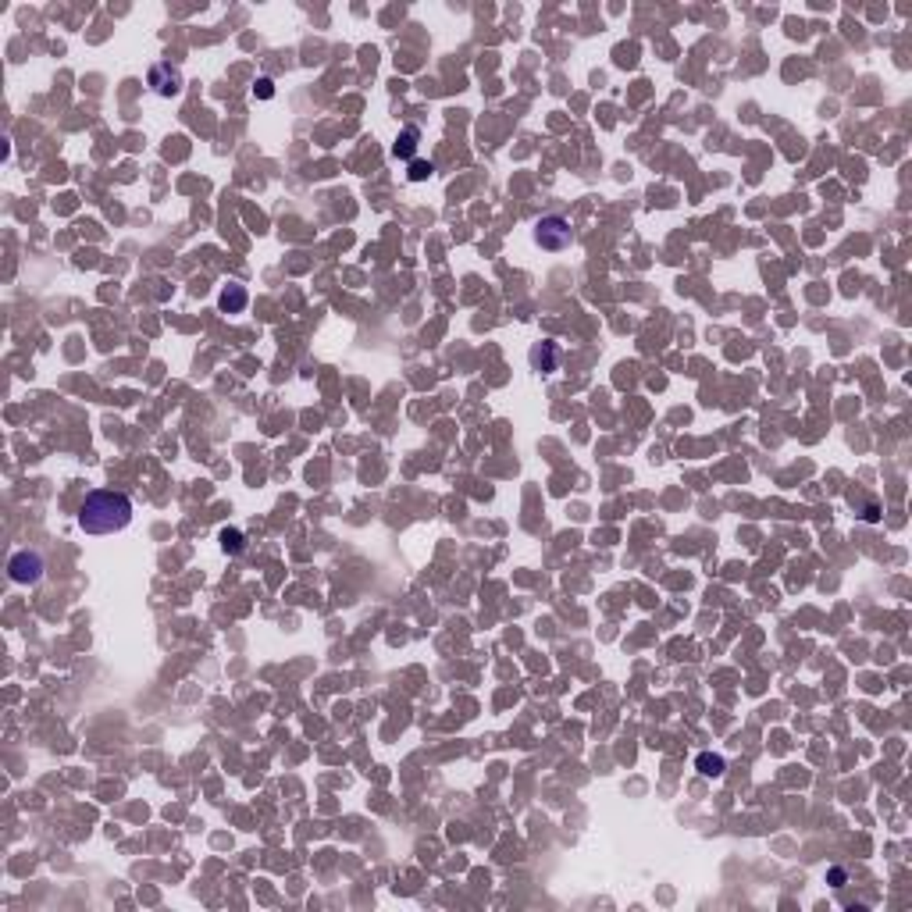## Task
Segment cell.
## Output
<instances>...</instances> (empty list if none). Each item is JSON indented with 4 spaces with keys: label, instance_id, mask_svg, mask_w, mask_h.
I'll return each instance as SVG.
<instances>
[{
    "label": "cell",
    "instance_id": "obj_1",
    "mask_svg": "<svg viewBox=\"0 0 912 912\" xmlns=\"http://www.w3.org/2000/svg\"><path fill=\"white\" fill-rule=\"evenodd\" d=\"M132 520V499L125 492H90L83 510H79V527L86 535H114V531L128 527Z\"/></svg>",
    "mask_w": 912,
    "mask_h": 912
},
{
    "label": "cell",
    "instance_id": "obj_2",
    "mask_svg": "<svg viewBox=\"0 0 912 912\" xmlns=\"http://www.w3.org/2000/svg\"><path fill=\"white\" fill-rule=\"evenodd\" d=\"M535 243H539L542 250H549V253H560V250H567V246L574 243V232H570V224H567L563 217L549 214V217H542V221L535 224Z\"/></svg>",
    "mask_w": 912,
    "mask_h": 912
},
{
    "label": "cell",
    "instance_id": "obj_3",
    "mask_svg": "<svg viewBox=\"0 0 912 912\" xmlns=\"http://www.w3.org/2000/svg\"><path fill=\"white\" fill-rule=\"evenodd\" d=\"M8 574H11V581H15V584H36V581L43 577V556H40V553L22 549V553H15V556H11Z\"/></svg>",
    "mask_w": 912,
    "mask_h": 912
},
{
    "label": "cell",
    "instance_id": "obj_4",
    "mask_svg": "<svg viewBox=\"0 0 912 912\" xmlns=\"http://www.w3.org/2000/svg\"><path fill=\"white\" fill-rule=\"evenodd\" d=\"M154 83H157V93H161V97H175V93L182 90L179 71L168 68V64H157V68H154Z\"/></svg>",
    "mask_w": 912,
    "mask_h": 912
},
{
    "label": "cell",
    "instance_id": "obj_5",
    "mask_svg": "<svg viewBox=\"0 0 912 912\" xmlns=\"http://www.w3.org/2000/svg\"><path fill=\"white\" fill-rule=\"evenodd\" d=\"M246 307V289L243 285H228L221 292V311H243Z\"/></svg>",
    "mask_w": 912,
    "mask_h": 912
},
{
    "label": "cell",
    "instance_id": "obj_6",
    "mask_svg": "<svg viewBox=\"0 0 912 912\" xmlns=\"http://www.w3.org/2000/svg\"><path fill=\"white\" fill-rule=\"evenodd\" d=\"M414 139H417V128H407L396 143V157H410L414 154Z\"/></svg>",
    "mask_w": 912,
    "mask_h": 912
},
{
    "label": "cell",
    "instance_id": "obj_7",
    "mask_svg": "<svg viewBox=\"0 0 912 912\" xmlns=\"http://www.w3.org/2000/svg\"><path fill=\"white\" fill-rule=\"evenodd\" d=\"M699 767H702V774H713V777H716V774H724V759H720V755H702Z\"/></svg>",
    "mask_w": 912,
    "mask_h": 912
},
{
    "label": "cell",
    "instance_id": "obj_8",
    "mask_svg": "<svg viewBox=\"0 0 912 912\" xmlns=\"http://www.w3.org/2000/svg\"><path fill=\"white\" fill-rule=\"evenodd\" d=\"M431 175V164H414L410 168V179H428Z\"/></svg>",
    "mask_w": 912,
    "mask_h": 912
}]
</instances>
